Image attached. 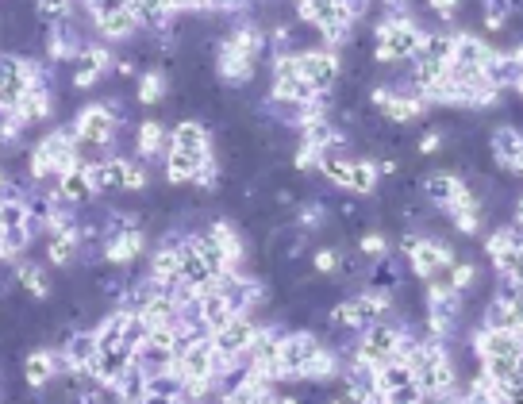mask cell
Returning a JSON list of instances; mask_svg holds the SVG:
<instances>
[{"label": "cell", "instance_id": "cell-1", "mask_svg": "<svg viewBox=\"0 0 523 404\" xmlns=\"http://www.w3.org/2000/svg\"><path fill=\"white\" fill-rule=\"evenodd\" d=\"M424 43V27L412 24L404 12H389L374 24V62L381 66H408Z\"/></svg>", "mask_w": 523, "mask_h": 404}, {"label": "cell", "instance_id": "cell-2", "mask_svg": "<svg viewBox=\"0 0 523 404\" xmlns=\"http://www.w3.org/2000/svg\"><path fill=\"white\" fill-rule=\"evenodd\" d=\"M297 20L304 27H312L320 35V47L327 51H343L354 39V20L339 8V0H293Z\"/></svg>", "mask_w": 523, "mask_h": 404}, {"label": "cell", "instance_id": "cell-3", "mask_svg": "<svg viewBox=\"0 0 523 404\" xmlns=\"http://www.w3.org/2000/svg\"><path fill=\"white\" fill-rule=\"evenodd\" d=\"M400 339H404V320H393V316L374 320V324H366V328L358 331V339H354V358H362V362H370V366H381V362L393 358Z\"/></svg>", "mask_w": 523, "mask_h": 404}, {"label": "cell", "instance_id": "cell-4", "mask_svg": "<svg viewBox=\"0 0 523 404\" xmlns=\"http://www.w3.org/2000/svg\"><path fill=\"white\" fill-rule=\"evenodd\" d=\"M112 66H116V54L108 51L104 43H97V39H89L74 54V62H70V85L77 93H89V89H97L100 81L112 74Z\"/></svg>", "mask_w": 523, "mask_h": 404}, {"label": "cell", "instance_id": "cell-5", "mask_svg": "<svg viewBox=\"0 0 523 404\" xmlns=\"http://www.w3.org/2000/svg\"><path fill=\"white\" fill-rule=\"evenodd\" d=\"M297 77L308 81L316 93H331L343 77V58L339 51H327V47H312V51L297 54Z\"/></svg>", "mask_w": 523, "mask_h": 404}, {"label": "cell", "instance_id": "cell-6", "mask_svg": "<svg viewBox=\"0 0 523 404\" xmlns=\"http://www.w3.org/2000/svg\"><path fill=\"white\" fill-rule=\"evenodd\" d=\"M320 347V335L316 331H281L277 339V370H281V381H300L304 374V362L308 354Z\"/></svg>", "mask_w": 523, "mask_h": 404}, {"label": "cell", "instance_id": "cell-7", "mask_svg": "<svg viewBox=\"0 0 523 404\" xmlns=\"http://www.w3.org/2000/svg\"><path fill=\"white\" fill-rule=\"evenodd\" d=\"M485 254L497 270V278H520V266H523V239H520V228L504 224L497 228L489 239H485Z\"/></svg>", "mask_w": 523, "mask_h": 404}, {"label": "cell", "instance_id": "cell-8", "mask_svg": "<svg viewBox=\"0 0 523 404\" xmlns=\"http://www.w3.org/2000/svg\"><path fill=\"white\" fill-rule=\"evenodd\" d=\"M404 262H408V270H412L420 281H431V278H439L450 262H454V247L443 243V239H435V235H420L416 247L404 254Z\"/></svg>", "mask_w": 523, "mask_h": 404}, {"label": "cell", "instance_id": "cell-9", "mask_svg": "<svg viewBox=\"0 0 523 404\" xmlns=\"http://www.w3.org/2000/svg\"><path fill=\"white\" fill-rule=\"evenodd\" d=\"M39 39H43V54L47 62H74V54L89 43L85 31L77 27V20H66V24H54V27H39Z\"/></svg>", "mask_w": 523, "mask_h": 404}, {"label": "cell", "instance_id": "cell-10", "mask_svg": "<svg viewBox=\"0 0 523 404\" xmlns=\"http://www.w3.org/2000/svg\"><path fill=\"white\" fill-rule=\"evenodd\" d=\"M489 151H493V162H497L500 174L520 177L523 170V135L516 124H497L493 135H489Z\"/></svg>", "mask_w": 523, "mask_h": 404}, {"label": "cell", "instance_id": "cell-11", "mask_svg": "<svg viewBox=\"0 0 523 404\" xmlns=\"http://www.w3.org/2000/svg\"><path fill=\"white\" fill-rule=\"evenodd\" d=\"M427 108H431L427 101H420V97H412V93H400V89H393V85H389L385 101L377 104L374 112L381 116V120H385V124L404 127V124H416V120H424Z\"/></svg>", "mask_w": 523, "mask_h": 404}, {"label": "cell", "instance_id": "cell-12", "mask_svg": "<svg viewBox=\"0 0 523 404\" xmlns=\"http://www.w3.org/2000/svg\"><path fill=\"white\" fill-rule=\"evenodd\" d=\"M485 81L489 85H497L500 93H520V81H523V54L520 47H512V51H493L489 54V62H485Z\"/></svg>", "mask_w": 523, "mask_h": 404}, {"label": "cell", "instance_id": "cell-13", "mask_svg": "<svg viewBox=\"0 0 523 404\" xmlns=\"http://www.w3.org/2000/svg\"><path fill=\"white\" fill-rule=\"evenodd\" d=\"M258 58H250V54L235 51V47H227L224 39H220V51H216V74H220V81L224 85H231V89H243V85H250L254 81V74H258Z\"/></svg>", "mask_w": 523, "mask_h": 404}, {"label": "cell", "instance_id": "cell-14", "mask_svg": "<svg viewBox=\"0 0 523 404\" xmlns=\"http://www.w3.org/2000/svg\"><path fill=\"white\" fill-rule=\"evenodd\" d=\"M470 351L474 358H523V335L477 328L470 331Z\"/></svg>", "mask_w": 523, "mask_h": 404}, {"label": "cell", "instance_id": "cell-15", "mask_svg": "<svg viewBox=\"0 0 523 404\" xmlns=\"http://www.w3.org/2000/svg\"><path fill=\"white\" fill-rule=\"evenodd\" d=\"M254 331H258V320H254V316H231L224 328H216L212 335H208V343H212V351L239 358V354L250 347Z\"/></svg>", "mask_w": 523, "mask_h": 404}, {"label": "cell", "instance_id": "cell-16", "mask_svg": "<svg viewBox=\"0 0 523 404\" xmlns=\"http://www.w3.org/2000/svg\"><path fill=\"white\" fill-rule=\"evenodd\" d=\"M147 251V231L131 228L124 235H108L104 239V262L108 266H120V270H131L139 258Z\"/></svg>", "mask_w": 523, "mask_h": 404}, {"label": "cell", "instance_id": "cell-17", "mask_svg": "<svg viewBox=\"0 0 523 404\" xmlns=\"http://www.w3.org/2000/svg\"><path fill=\"white\" fill-rule=\"evenodd\" d=\"M497 51L485 35L477 31H454V47H450V66H470V70H485L489 54Z\"/></svg>", "mask_w": 523, "mask_h": 404}, {"label": "cell", "instance_id": "cell-18", "mask_svg": "<svg viewBox=\"0 0 523 404\" xmlns=\"http://www.w3.org/2000/svg\"><path fill=\"white\" fill-rule=\"evenodd\" d=\"M170 151L212 158V131L200 124V120H177L174 131H170Z\"/></svg>", "mask_w": 523, "mask_h": 404}, {"label": "cell", "instance_id": "cell-19", "mask_svg": "<svg viewBox=\"0 0 523 404\" xmlns=\"http://www.w3.org/2000/svg\"><path fill=\"white\" fill-rule=\"evenodd\" d=\"M177 258H181V281H185V285H193L197 293H204V289H212V285H216L220 274H216V270L200 258L197 247L189 243V235H181V243H177Z\"/></svg>", "mask_w": 523, "mask_h": 404}, {"label": "cell", "instance_id": "cell-20", "mask_svg": "<svg viewBox=\"0 0 523 404\" xmlns=\"http://www.w3.org/2000/svg\"><path fill=\"white\" fill-rule=\"evenodd\" d=\"M131 147H135V158H139V162L166 158V151H170V131H166L162 120H143V124L131 131Z\"/></svg>", "mask_w": 523, "mask_h": 404}, {"label": "cell", "instance_id": "cell-21", "mask_svg": "<svg viewBox=\"0 0 523 404\" xmlns=\"http://www.w3.org/2000/svg\"><path fill=\"white\" fill-rule=\"evenodd\" d=\"M12 116L24 127H43L54 120V89H27L24 97L16 101Z\"/></svg>", "mask_w": 523, "mask_h": 404}, {"label": "cell", "instance_id": "cell-22", "mask_svg": "<svg viewBox=\"0 0 523 404\" xmlns=\"http://www.w3.org/2000/svg\"><path fill=\"white\" fill-rule=\"evenodd\" d=\"M127 366H131V347H124V343H120V347H108V351L93 354V362H89V370H85V374H89L93 381H100V385H108V389H112V385H116V378L124 374Z\"/></svg>", "mask_w": 523, "mask_h": 404}, {"label": "cell", "instance_id": "cell-23", "mask_svg": "<svg viewBox=\"0 0 523 404\" xmlns=\"http://www.w3.org/2000/svg\"><path fill=\"white\" fill-rule=\"evenodd\" d=\"M54 197H58L62 204H70V208H77V212L97 201L93 189H89V181H85L81 162H77L74 170H62V174H58V181H54Z\"/></svg>", "mask_w": 523, "mask_h": 404}, {"label": "cell", "instance_id": "cell-24", "mask_svg": "<svg viewBox=\"0 0 523 404\" xmlns=\"http://www.w3.org/2000/svg\"><path fill=\"white\" fill-rule=\"evenodd\" d=\"M43 251H47V262L54 270H70L77 262V224L74 228H47Z\"/></svg>", "mask_w": 523, "mask_h": 404}, {"label": "cell", "instance_id": "cell-25", "mask_svg": "<svg viewBox=\"0 0 523 404\" xmlns=\"http://www.w3.org/2000/svg\"><path fill=\"white\" fill-rule=\"evenodd\" d=\"M93 31H97V43H127V39H135L143 31V24H139V16L131 8H120V12L104 16V20H93Z\"/></svg>", "mask_w": 523, "mask_h": 404}, {"label": "cell", "instance_id": "cell-26", "mask_svg": "<svg viewBox=\"0 0 523 404\" xmlns=\"http://www.w3.org/2000/svg\"><path fill=\"white\" fill-rule=\"evenodd\" d=\"M12 285L24 289V297H31V301H50V293H54L47 270H43L39 262H27V258H20V262L12 266Z\"/></svg>", "mask_w": 523, "mask_h": 404}, {"label": "cell", "instance_id": "cell-27", "mask_svg": "<svg viewBox=\"0 0 523 404\" xmlns=\"http://www.w3.org/2000/svg\"><path fill=\"white\" fill-rule=\"evenodd\" d=\"M339 366H343V358L327 347L324 339H320V347L308 354V362H304V374L300 381H312V385H324V381H335L339 378Z\"/></svg>", "mask_w": 523, "mask_h": 404}, {"label": "cell", "instance_id": "cell-28", "mask_svg": "<svg viewBox=\"0 0 523 404\" xmlns=\"http://www.w3.org/2000/svg\"><path fill=\"white\" fill-rule=\"evenodd\" d=\"M462 189V177L454 174V170H431V174L420 181V193H424L427 204H435V208H447L454 201V193Z\"/></svg>", "mask_w": 523, "mask_h": 404}, {"label": "cell", "instance_id": "cell-29", "mask_svg": "<svg viewBox=\"0 0 523 404\" xmlns=\"http://www.w3.org/2000/svg\"><path fill=\"white\" fill-rule=\"evenodd\" d=\"M481 328L523 335V308H516V304H504V301H497V297H489L485 312H481Z\"/></svg>", "mask_w": 523, "mask_h": 404}, {"label": "cell", "instance_id": "cell-30", "mask_svg": "<svg viewBox=\"0 0 523 404\" xmlns=\"http://www.w3.org/2000/svg\"><path fill=\"white\" fill-rule=\"evenodd\" d=\"M24 381L31 393H43L54 378V358H50V347H35V351H27L24 358Z\"/></svg>", "mask_w": 523, "mask_h": 404}, {"label": "cell", "instance_id": "cell-31", "mask_svg": "<svg viewBox=\"0 0 523 404\" xmlns=\"http://www.w3.org/2000/svg\"><path fill=\"white\" fill-rule=\"evenodd\" d=\"M208 231L216 235V243H220V251L227 254V262H231V270H243V258H247V243H243V231L235 228L231 220H212Z\"/></svg>", "mask_w": 523, "mask_h": 404}, {"label": "cell", "instance_id": "cell-32", "mask_svg": "<svg viewBox=\"0 0 523 404\" xmlns=\"http://www.w3.org/2000/svg\"><path fill=\"white\" fill-rule=\"evenodd\" d=\"M362 281H366V289H381V293H397L400 281H404V274H400V266L389 258V254H381V258H374L370 266H366V274H362Z\"/></svg>", "mask_w": 523, "mask_h": 404}, {"label": "cell", "instance_id": "cell-33", "mask_svg": "<svg viewBox=\"0 0 523 404\" xmlns=\"http://www.w3.org/2000/svg\"><path fill=\"white\" fill-rule=\"evenodd\" d=\"M166 97H170V77H166V70H143L139 81H135V104L154 108V104H162Z\"/></svg>", "mask_w": 523, "mask_h": 404}, {"label": "cell", "instance_id": "cell-34", "mask_svg": "<svg viewBox=\"0 0 523 404\" xmlns=\"http://www.w3.org/2000/svg\"><path fill=\"white\" fill-rule=\"evenodd\" d=\"M331 220V201L324 197H316V201H304L293 208V228L304 231V235H316V231H324V224Z\"/></svg>", "mask_w": 523, "mask_h": 404}, {"label": "cell", "instance_id": "cell-35", "mask_svg": "<svg viewBox=\"0 0 523 404\" xmlns=\"http://www.w3.org/2000/svg\"><path fill=\"white\" fill-rule=\"evenodd\" d=\"M197 312H200V320H204V328L208 331H216V328H224L227 320H231V308H227V301L220 297V289L212 285V289H204L197 297Z\"/></svg>", "mask_w": 523, "mask_h": 404}, {"label": "cell", "instance_id": "cell-36", "mask_svg": "<svg viewBox=\"0 0 523 404\" xmlns=\"http://www.w3.org/2000/svg\"><path fill=\"white\" fill-rule=\"evenodd\" d=\"M377 185H381V174H377V162L374 158H354L350 162V189L354 197H374Z\"/></svg>", "mask_w": 523, "mask_h": 404}, {"label": "cell", "instance_id": "cell-37", "mask_svg": "<svg viewBox=\"0 0 523 404\" xmlns=\"http://www.w3.org/2000/svg\"><path fill=\"white\" fill-rule=\"evenodd\" d=\"M112 393L120 397L124 404H143V397H147V374L131 362L124 374L116 378V385H112Z\"/></svg>", "mask_w": 523, "mask_h": 404}, {"label": "cell", "instance_id": "cell-38", "mask_svg": "<svg viewBox=\"0 0 523 404\" xmlns=\"http://www.w3.org/2000/svg\"><path fill=\"white\" fill-rule=\"evenodd\" d=\"M35 24L39 27H54V24H66L74 20L77 12V0H35Z\"/></svg>", "mask_w": 523, "mask_h": 404}, {"label": "cell", "instance_id": "cell-39", "mask_svg": "<svg viewBox=\"0 0 523 404\" xmlns=\"http://www.w3.org/2000/svg\"><path fill=\"white\" fill-rule=\"evenodd\" d=\"M270 247H274L277 262H297L300 254H304V247H308V235L297 228H281L274 239H270Z\"/></svg>", "mask_w": 523, "mask_h": 404}, {"label": "cell", "instance_id": "cell-40", "mask_svg": "<svg viewBox=\"0 0 523 404\" xmlns=\"http://www.w3.org/2000/svg\"><path fill=\"white\" fill-rule=\"evenodd\" d=\"M443 281H447L454 293H470L477 285V262H470V258H454L447 270H443Z\"/></svg>", "mask_w": 523, "mask_h": 404}, {"label": "cell", "instance_id": "cell-41", "mask_svg": "<svg viewBox=\"0 0 523 404\" xmlns=\"http://www.w3.org/2000/svg\"><path fill=\"white\" fill-rule=\"evenodd\" d=\"M350 162L347 154H324V162H320V174H324L327 185H335V189H350Z\"/></svg>", "mask_w": 523, "mask_h": 404}, {"label": "cell", "instance_id": "cell-42", "mask_svg": "<svg viewBox=\"0 0 523 404\" xmlns=\"http://www.w3.org/2000/svg\"><path fill=\"white\" fill-rule=\"evenodd\" d=\"M24 131L27 127L12 116V112H0V147L4 151H20L24 147Z\"/></svg>", "mask_w": 523, "mask_h": 404}, {"label": "cell", "instance_id": "cell-43", "mask_svg": "<svg viewBox=\"0 0 523 404\" xmlns=\"http://www.w3.org/2000/svg\"><path fill=\"white\" fill-rule=\"evenodd\" d=\"M324 154L320 147H312V143H300V151L293 154V170L304 177H316L320 174V162H324Z\"/></svg>", "mask_w": 523, "mask_h": 404}, {"label": "cell", "instance_id": "cell-44", "mask_svg": "<svg viewBox=\"0 0 523 404\" xmlns=\"http://www.w3.org/2000/svg\"><path fill=\"white\" fill-rule=\"evenodd\" d=\"M358 254H362V258H370V262H374V258H381V254H389V235H385V231H362V235H358Z\"/></svg>", "mask_w": 523, "mask_h": 404}, {"label": "cell", "instance_id": "cell-45", "mask_svg": "<svg viewBox=\"0 0 523 404\" xmlns=\"http://www.w3.org/2000/svg\"><path fill=\"white\" fill-rule=\"evenodd\" d=\"M150 185V170L147 162H139V158H131L127 162V174H124V193H143Z\"/></svg>", "mask_w": 523, "mask_h": 404}, {"label": "cell", "instance_id": "cell-46", "mask_svg": "<svg viewBox=\"0 0 523 404\" xmlns=\"http://www.w3.org/2000/svg\"><path fill=\"white\" fill-rule=\"evenodd\" d=\"M335 270H339V251L335 247H320L312 254V274L316 278H335Z\"/></svg>", "mask_w": 523, "mask_h": 404}, {"label": "cell", "instance_id": "cell-47", "mask_svg": "<svg viewBox=\"0 0 523 404\" xmlns=\"http://www.w3.org/2000/svg\"><path fill=\"white\" fill-rule=\"evenodd\" d=\"M381 404H427V397L420 393V385H400V389H385Z\"/></svg>", "mask_w": 523, "mask_h": 404}, {"label": "cell", "instance_id": "cell-48", "mask_svg": "<svg viewBox=\"0 0 523 404\" xmlns=\"http://www.w3.org/2000/svg\"><path fill=\"white\" fill-rule=\"evenodd\" d=\"M220 181H224V170H220V162H216V158H212V162H208V166L193 177V185H197L200 193H216V189H220Z\"/></svg>", "mask_w": 523, "mask_h": 404}, {"label": "cell", "instance_id": "cell-49", "mask_svg": "<svg viewBox=\"0 0 523 404\" xmlns=\"http://www.w3.org/2000/svg\"><path fill=\"white\" fill-rule=\"evenodd\" d=\"M523 285H520V278H497V301H504V304H516V308H523Z\"/></svg>", "mask_w": 523, "mask_h": 404}, {"label": "cell", "instance_id": "cell-50", "mask_svg": "<svg viewBox=\"0 0 523 404\" xmlns=\"http://www.w3.org/2000/svg\"><path fill=\"white\" fill-rule=\"evenodd\" d=\"M443 143H447V135H443L439 127H431V131H424V135L416 139V151L420 154H439L443 151Z\"/></svg>", "mask_w": 523, "mask_h": 404}, {"label": "cell", "instance_id": "cell-51", "mask_svg": "<svg viewBox=\"0 0 523 404\" xmlns=\"http://www.w3.org/2000/svg\"><path fill=\"white\" fill-rule=\"evenodd\" d=\"M427 12H435L439 20H458L462 0H427Z\"/></svg>", "mask_w": 523, "mask_h": 404}, {"label": "cell", "instance_id": "cell-52", "mask_svg": "<svg viewBox=\"0 0 523 404\" xmlns=\"http://www.w3.org/2000/svg\"><path fill=\"white\" fill-rule=\"evenodd\" d=\"M170 12L185 16V12H204V0H170Z\"/></svg>", "mask_w": 523, "mask_h": 404}, {"label": "cell", "instance_id": "cell-53", "mask_svg": "<svg viewBox=\"0 0 523 404\" xmlns=\"http://www.w3.org/2000/svg\"><path fill=\"white\" fill-rule=\"evenodd\" d=\"M112 70H116V77H124V81H135V77H139V66H135L131 58H124V62H116Z\"/></svg>", "mask_w": 523, "mask_h": 404}, {"label": "cell", "instance_id": "cell-54", "mask_svg": "<svg viewBox=\"0 0 523 404\" xmlns=\"http://www.w3.org/2000/svg\"><path fill=\"white\" fill-rule=\"evenodd\" d=\"M374 4H381L385 12H404V8L412 4V0H374Z\"/></svg>", "mask_w": 523, "mask_h": 404}, {"label": "cell", "instance_id": "cell-55", "mask_svg": "<svg viewBox=\"0 0 523 404\" xmlns=\"http://www.w3.org/2000/svg\"><path fill=\"white\" fill-rule=\"evenodd\" d=\"M143 404H177V401H170V397H154V393H147V397H143Z\"/></svg>", "mask_w": 523, "mask_h": 404}]
</instances>
